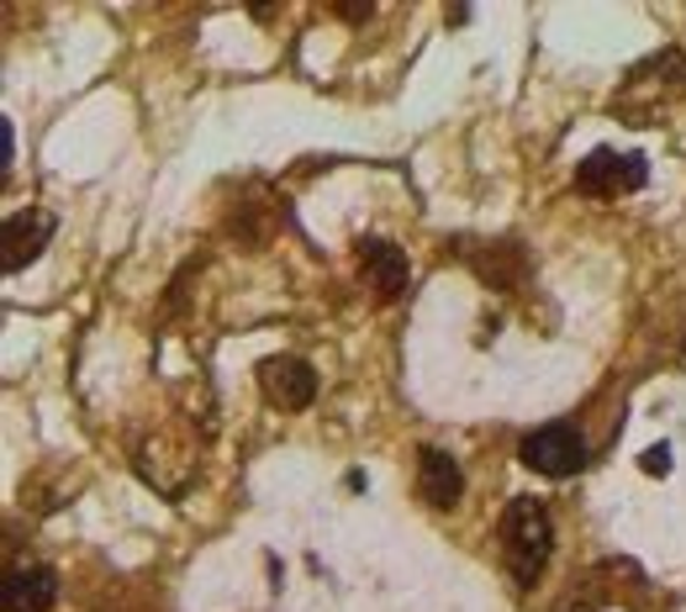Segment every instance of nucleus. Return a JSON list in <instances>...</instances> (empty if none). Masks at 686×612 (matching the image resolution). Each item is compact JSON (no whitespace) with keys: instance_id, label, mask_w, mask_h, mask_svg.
I'll use <instances>...</instances> for the list:
<instances>
[{"instance_id":"1","label":"nucleus","mask_w":686,"mask_h":612,"mask_svg":"<svg viewBox=\"0 0 686 612\" xmlns=\"http://www.w3.org/2000/svg\"><path fill=\"white\" fill-rule=\"evenodd\" d=\"M549 544H555V523H549V513L539 507V502L518 496V502L507 507V518H502V549H507V566H513V576H518L523 587L545 570Z\"/></svg>"},{"instance_id":"2","label":"nucleus","mask_w":686,"mask_h":612,"mask_svg":"<svg viewBox=\"0 0 686 612\" xmlns=\"http://www.w3.org/2000/svg\"><path fill=\"white\" fill-rule=\"evenodd\" d=\"M523 465L534 475H549V481H566L587 465V439H581V428L576 423H549L539 433H528L523 439Z\"/></svg>"},{"instance_id":"3","label":"nucleus","mask_w":686,"mask_h":612,"mask_svg":"<svg viewBox=\"0 0 686 612\" xmlns=\"http://www.w3.org/2000/svg\"><path fill=\"white\" fill-rule=\"evenodd\" d=\"M260 386H264V397L275 401V407H285V412H302V407H312V397H317V376H312L307 359H296V354L264 359Z\"/></svg>"},{"instance_id":"4","label":"nucleus","mask_w":686,"mask_h":612,"mask_svg":"<svg viewBox=\"0 0 686 612\" xmlns=\"http://www.w3.org/2000/svg\"><path fill=\"white\" fill-rule=\"evenodd\" d=\"M576 186L587 196H618V190H640L644 186V159L640 154H623L618 159L613 148H597L587 165L576 169Z\"/></svg>"},{"instance_id":"5","label":"nucleus","mask_w":686,"mask_h":612,"mask_svg":"<svg viewBox=\"0 0 686 612\" xmlns=\"http://www.w3.org/2000/svg\"><path fill=\"white\" fill-rule=\"evenodd\" d=\"M59 597V576L48 566H17L6 576V612H48Z\"/></svg>"},{"instance_id":"6","label":"nucleus","mask_w":686,"mask_h":612,"mask_svg":"<svg viewBox=\"0 0 686 612\" xmlns=\"http://www.w3.org/2000/svg\"><path fill=\"white\" fill-rule=\"evenodd\" d=\"M418 486H423L428 507H454L460 492H465V475H460V465H454L444 449H423V460H418Z\"/></svg>"},{"instance_id":"7","label":"nucleus","mask_w":686,"mask_h":612,"mask_svg":"<svg viewBox=\"0 0 686 612\" xmlns=\"http://www.w3.org/2000/svg\"><path fill=\"white\" fill-rule=\"evenodd\" d=\"M48 233H53V217H43V212L11 217V222H6V275H17L22 264H32L43 254Z\"/></svg>"},{"instance_id":"8","label":"nucleus","mask_w":686,"mask_h":612,"mask_svg":"<svg viewBox=\"0 0 686 612\" xmlns=\"http://www.w3.org/2000/svg\"><path fill=\"white\" fill-rule=\"evenodd\" d=\"M359 264L370 270V281H376L380 302H397L407 291V254L397 249V243H380V238H370V243H359Z\"/></svg>"},{"instance_id":"9","label":"nucleus","mask_w":686,"mask_h":612,"mask_svg":"<svg viewBox=\"0 0 686 612\" xmlns=\"http://www.w3.org/2000/svg\"><path fill=\"white\" fill-rule=\"evenodd\" d=\"M671 471V449H644V475H665Z\"/></svg>"}]
</instances>
